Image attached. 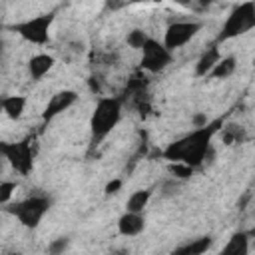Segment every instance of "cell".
Segmentation results:
<instances>
[{
  "mask_svg": "<svg viewBox=\"0 0 255 255\" xmlns=\"http://www.w3.org/2000/svg\"><path fill=\"white\" fill-rule=\"evenodd\" d=\"M221 126H223L221 120L209 122L207 126H203L199 129H193L187 135L171 141L161 151V155L165 159H169L171 163L173 161H179V163H185L191 169H195V167H199L211 155V151H213L211 149V139L221 129Z\"/></svg>",
  "mask_w": 255,
  "mask_h": 255,
  "instance_id": "obj_1",
  "label": "cell"
},
{
  "mask_svg": "<svg viewBox=\"0 0 255 255\" xmlns=\"http://www.w3.org/2000/svg\"><path fill=\"white\" fill-rule=\"evenodd\" d=\"M120 120H122V100L114 96L100 98L90 118L92 143L98 145L100 141H104L114 131V128L120 124Z\"/></svg>",
  "mask_w": 255,
  "mask_h": 255,
  "instance_id": "obj_2",
  "label": "cell"
},
{
  "mask_svg": "<svg viewBox=\"0 0 255 255\" xmlns=\"http://www.w3.org/2000/svg\"><path fill=\"white\" fill-rule=\"evenodd\" d=\"M251 28H255V4L253 2L237 4V6H233L227 20L223 22L217 42H227L231 38H237V36L249 32Z\"/></svg>",
  "mask_w": 255,
  "mask_h": 255,
  "instance_id": "obj_3",
  "label": "cell"
},
{
  "mask_svg": "<svg viewBox=\"0 0 255 255\" xmlns=\"http://www.w3.org/2000/svg\"><path fill=\"white\" fill-rule=\"evenodd\" d=\"M54 22V14H38L34 18H28L24 22H18L12 26V30L16 34H20L26 42L36 44V46H44L50 42V28Z\"/></svg>",
  "mask_w": 255,
  "mask_h": 255,
  "instance_id": "obj_4",
  "label": "cell"
},
{
  "mask_svg": "<svg viewBox=\"0 0 255 255\" xmlns=\"http://www.w3.org/2000/svg\"><path fill=\"white\" fill-rule=\"evenodd\" d=\"M50 209V199L44 195H32L16 205H12V213L18 217V221L28 227V229H36L40 225V221L44 219V215Z\"/></svg>",
  "mask_w": 255,
  "mask_h": 255,
  "instance_id": "obj_5",
  "label": "cell"
},
{
  "mask_svg": "<svg viewBox=\"0 0 255 255\" xmlns=\"http://www.w3.org/2000/svg\"><path fill=\"white\" fill-rule=\"evenodd\" d=\"M0 155L8 159L12 169H16L20 175H28L34 165V155L28 139L22 141H0Z\"/></svg>",
  "mask_w": 255,
  "mask_h": 255,
  "instance_id": "obj_6",
  "label": "cell"
},
{
  "mask_svg": "<svg viewBox=\"0 0 255 255\" xmlns=\"http://www.w3.org/2000/svg\"><path fill=\"white\" fill-rule=\"evenodd\" d=\"M201 22L199 20H177L171 22L163 34V48L167 52H173L177 48H183L189 40H193L197 36V32L201 30Z\"/></svg>",
  "mask_w": 255,
  "mask_h": 255,
  "instance_id": "obj_7",
  "label": "cell"
},
{
  "mask_svg": "<svg viewBox=\"0 0 255 255\" xmlns=\"http://www.w3.org/2000/svg\"><path fill=\"white\" fill-rule=\"evenodd\" d=\"M171 62V52H167L163 48V44H159L153 38H147V42L141 48V60L139 66L149 72V74H157L161 70L167 68V64Z\"/></svg>",
  "mask_w": 255,
  "mask_h": 255,
  "instance_id": "obj_8",
  "label": "cell"
},
{
  "mask_svg": "<svg viewBox=\"0 0 255 255\" xmlns=\"http://www.w3.org/2000/svg\"><path fill=\"white\" fill-rule=\"evenodd\" d=\"M76 100H78V94H76L74 90H60V92H56V94L50 98V102L46 104V108H44V112H42V120H44V122L54 120L56 116H60V114H64L66 110H70V108L76 104Z\"/></svg>",
  "mask_w": 255,
  "mask_h": 255,
  "instance_id": "obj_9",
  "label": "cell"
},
{
  "mask_svg": "<svg viewBox=\"0 0 255 255\" xmlns=\"http://www.w3.org/2000/svg\"><path fill=\"white\" fill-rule=\"evenodd\" d=\"M143 229H145V217H143V213H129V211H126L118 219V231L124 237H135Z\"/></svg>",
  "mask_w": 255,
  "mask_h": 255,
  "instance_id": "obj_10",
  "label": "cell"
},
{
  "mask_svg": "<svg viewBox=\"0 0 255 255\" xmlns=\"http://www.w3.org/2000/svg\"><path fill=\"white\" fill-rule=\"evenodd\" d=\"M54 64H56V60H54L52 54H44V52L42 54H36L28 62V74H30L32 80L38 82V80H42L54 68Z\"/></svg>",
  "mask_w": 255,
  "mask_h": 255,
  "instance_id": "obj_11",
  "label": "cell"
},
{
  "mask_svg": "<svg viewBox=\"0 0 255 255\" xmlns=\"http://www.w3.org/2000/svg\"><path fill=\"white\" fill-rule=\"evenodd\" d=\"M219 60H221L219 46H217V44L209 46V48L199 56V60H197V64H195V76H199V78H207L209 72L213 70V66H215Z\"/></svg>",
  "mask_w": 255,
  "mask_h": 255,
  "instance_id": "obj_12",
  "label": "cell"
},
{
  "mask_svg": "<svg viewBox=\"0 0 255 255\" xmlns=\"http://www.w3.org/2000/svg\"><path fill=\"white\" fill-rule=\"evenodd\" d=\"M249 253V233L239 231L233 233L231 239L225 243V247L219 251V255H247Z\"/></svg>",
  "mask_w": 255,
  "mask_h": 255,
  "instance_id": "obj_13",
  "label": "cell"
},
{
  "mask_svg": "<svg viewBox=\"0 0 255 255\" xmlns=\"http://www.w3.org/2000/svg\"><path fill=\"white\" fill-rule=\"evenodd\" d=\"M213 239L209 235L205 237H199V239H193L181 247H177L175 251H171V255H205V251L211 247Z\"/></svg>",
  "mask_w": 255,
  "mask_h": 255,
  "instance_id": "obj_14",
  "label": "cell"
},
{
  "mask_svg": "<svg viewBox=\"0 0 255 255\" xmlns=\"http://www.w3.org/2000/svg\"><path fill=\"white\" fill-rule=\"evenodd\" d=\"M149 199H151V189H137V191H133L128 197L126 211H129V213H143V209L147 207Z\"/></svg>",
  "mask_w": 255,
  "mask_h": 255,
  "instance_id": "obj_15",
  "label": "cell"
},
{
  "mask_svg": "<svg viewBox=\"0 0 255 255\" xmlns=\"http://www.w3.org/2000/svg\"><path fill=\"white\" fill-rule=\"evenodd\" d=\"M235 68H237V58L235 56H221V60L213 66L209 76L215 78V80H225L235 72Z\"/></svg>",
  "mask_w": 255,
  "mask_h": 255,
  "instance_id": "obj_16",
  "label": "cell"
},
{
  "mask_svg": "<svg viewBox=\"0 0 255 255\" xmlns=\"http://www.w3.org/2000/svg\"><path fill=\"white\" fill-rule=\"evenodd\" d=\"M26 110V98L24 96H4V114L10 120H20Z\"/></svg>",
  "mask_w": 255,
  "mask_h": 255,
  "instance_id": "obj_17",
  "label": "cell"
},
{
  "mask_svg": "<svg viewBox=\"0 0 255 255\" xmlns=\"http://www.w3.org/2000/svg\"><path fill=\"white\" fill-rule=\"evenodd\" d=\"M221 137H223V143L233 145V143H241L245 139V131L241 126H225V128H221Z\"/></svg>",
  "mask_w": 255,
  "mask_h": 255,
  "instance_id": "obj_18",
  "label": "cell"
},
{
  "mask_svg": "<svg viewBox=\"0 0 255 255\" xmlns=\"http://www.w3.org/2000/svg\"><path fill=\"white\" fill-rule=\"evenodd\" d=\"M147 34H145V30H141V28H133V30H129L128 32V36H126V42L133 48V50H141L143 48V44L147 42Z\"/></svg>",
  "mask_w": 255,
  "mask_h": 255,
  "instance_id": "obj_19",
  "label": "cell"
},
{
  "mask_svg": "<svg viewBox=\"0 0 255 255\" xmlns=\"http://www.w3.org/2000/svg\"><path fill=\"white\" fill-rule=\"evenodd\" d=\"M70 239L68 237H56L48 243V255H64V251L68 249Z\"/></svg>",
  "mask_w": 255,
  "mask_h": 255,
  "instance_id": "obj_20",
  "label": "cell"
},
{
  "mask_svg": "<svg viewBox=\"0 0 255 255\" xmlns=\"http://www.w3.org/2000/svg\"><path fill=\"white\" fill-rule=\"evenodd\" d=\"M169 171H171L175 177H179V179H189V177L193 175V169H191L189 165H185V163H179V161H173V163L169 165Z\"/></svg>",
  "mask_w": 255,
  "mask_h": 255,
  "instance_id": "obj_21",
  "label": "cell"
},
{
  "mask_svg": "<svg viewBox=\"0 0 255 255\" xmlns=\"http://www.w3.org/2000/svg\"><path fill=\"white\" fill-rule=\"evenodd\" d=\"M14 191H16V183L14 181H2L0 183V205L8 203L12 199V195H14Z\"/></svg>",
  "mask_w": 255,
  "mask_h": 255,
  "instance_id": "obj_22",
  "label": "cell"
},
{
  "mask_svg": "<svg viewBox=\"0 0 255 255\" xmlns=\"http://www.w3.org/2000/svg\"><path fill=\"white\" fill-rule=\"evenodd\" d=\"M191 124H193V128H195V129H199V128L207 126L209 122H207V116H205V114H195V116L191 118Z\"/></svg>",
  "mask_w": 255,
  "mask_h": 255,
  "instance_id": "obj_23",
  "label": "cell"
},
{
  "mask_svg": "<svg viewBox=\"0 0 255 255\" xmlns=\"http://www.w3.org/2000/svg\"><path fill=\"white\" fill-rule=\"evenodd\" d=\"M122 183H124L122 179H112V181L106 185V193H108V195L118 193V191H120V187H122Z\"/></svg>",
  "mask_w": 255,
  "mask_h": 255,
  "instance_id": "obj_24",
  "label": "cell"
},
{
  "mask_svg": "<svg viewBox=\"0 0 255 255\" xmlns=\"http://www.w3.org/2000/svg\"><path fill=\"white\" fill-rule=\"evenodd\" d=\"M249 199H251V191H247V193H245V195L239 199V209H245V203H247Z\"/></svg>",
  "mask_w": 255,
  "mask_h": 255,
  "instance_id": "obj_25",
  "label": "cell"
},
{
  "mask_svg": "<svg viewBox=\"0 0 255 255\" xmlns=\"http://www.w3.org/2000/svg\"><path fill=\"white\" fill-rule=\"evenodd\" d=\"M0 114H4V96H0Z\"/></svg>",
  "mask_w": 255,
  "mask_h": 255,
  "instance_id": "obj_26",
  "label": "cell"
},
{
  "mask_svg": "<svg viewBox=\"0 0 255 255\" xmlns=\"http://www.w3.org/2000/svg\"><path fill=\"white\" fill-rule=\"evenodd\" d=\"M10 255H20V253H10Z\"/></svg>",
  "mask_w": 255,
  "mask_h": 255,
  "instance_id": "obj_27",
  "label": "cell"
},
{
  "mask_svg": "<svg viewBox=\"0 0 255 255\" xmlns=\"http://www.w3.org/2000/svg\"><path fill=\"white\" fill-rule=\"evenodd\" d=\"M0 50H2V40H0Z\"/></svg>",
  "mask_w": 255,
  "mask_h": 255,
  "instance_id": "obj_28",
  "label": "cell"
}]
</instances>
